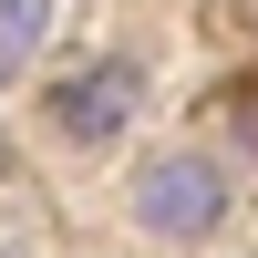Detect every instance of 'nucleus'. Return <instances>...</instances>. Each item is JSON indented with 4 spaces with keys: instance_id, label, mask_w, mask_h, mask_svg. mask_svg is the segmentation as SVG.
<instances>
[{
    "instance_id": "1",
    "label": "nucleus",
    "mask_w": 258,
    "mask_h": 258,
    "mask_svg": "<svg viewBox=\"0 0 258 258\" xmlns=\"http://www.w3.org/2000/svg\"><path fill=\"white\" fill-rule=\"evenodd\" d=\"M135 217L155 227V238H217L227 176L207 155H155V165H135Z\"/></svg>"
},
{
    "instance_id": "2",
    "label": "nucleus",
    "mask_w": 258,
    "mask_h": 258,
    "mask_svg": "<svg viewBox=\"0 0 258 258\" xmlns=\"http://www.w3.org/2000/svg\"><path fill=\"white\" fill-rule=\"evenodd\" d=\"M135 93H145V73L135 62H103V73H73L52 93V124L73 145H103V135H124V124H135Z\"/></svg>"
},
{
    "instance_id": "3",
    "label": "nucleus",
    "mask_w": 258,
    "mask_h": 258,
    "mask_svg": "<svg viewBox=\"0 0 258 258\" xmlns=\"http://www.w3.org/2000/svg\"><path fill=\"white\" fill-rule=\"evenodd\" d=\"M41 31H52V0H0V83L41 52Z\"/></svg>"
},
{
    "instance_id": "4",
    "label": "nucleus",
    "mask_w": 258,
    "mask_h": 258,
    "mask_svg": "<svg viewBox=\"0 0 258 258\" xmlns=\"http://www.w3.org/2000/svg\"><path fill=\"white\" fill-rule=\"evenodd\" d=\"M238 114H248V135H258V83H248V93H238Z\"/></svg>"
}]
</instances>
